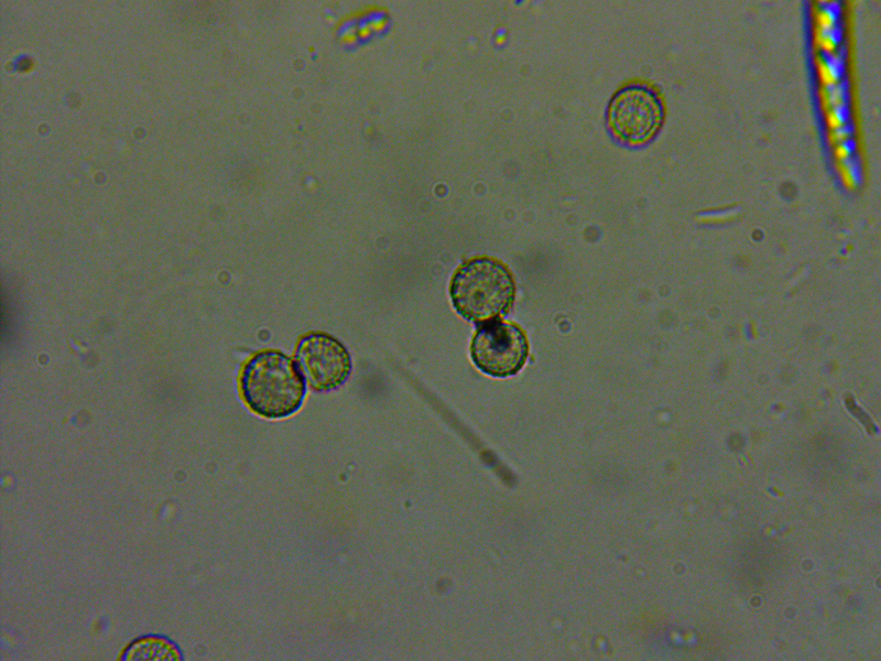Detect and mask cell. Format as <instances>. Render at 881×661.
I'll return each instance as SVG.
<instances>
[{"label":"cell","instance_id":"5","mask_svg":"<svg viewBox=\"0 0 881 661\" xmlns=\"http://www.w3.org/2000/svg\"><path fill=\"white\" fill-rule=\"evenodd\" d=\"M661 119L659 100L643 87L621 90L609 109V123L614 134L630 143L646 141L659 128Z\"/></svg>","mask_w":881,"mask_h":661},{"label":"cell","instance_id":"1","mask_svg":"<svg viewBox=\"0 0 881 661\" xmlns=\"http://www.w3.org/2000/svg\"><path fill=\"white\" fill-rule=\"evenodd\" d=\"M240 391L252 412L265 419L280 420L302 408L306 383L296 360L279 350H263L244 364Z\"/></svg>","mask_w":881,"mask_h":661},{"label":"cell","instance_id":"3","mask_svg":"<svg viewBox=\"0 0 881 661\" xmlns=\"http://www.w3.org/2000/svg\"><path fill=\"white\" fill-rule=\"evenodd\" d=\"M529 345L522 329L510 323L486 322L475 334L470 354L483 373L504 378L519 372L527 358Z\"/></svg>","mask_w":881,"mask_h":661},{"label":"cell","instance_id":"2","mask_svg":"<svg viewBox=\"0 0 881 661\" xmlns=\"http://www.w3.org/2000/svg\"><path fill=\"white\" fill-rule=\"evenodd\" d=\"M449 295L456 312L474 323L494 321L511 307L515 285L509 270L489 258L469 260L457 269Z\"/></svg>","mask_w":881,"mask_h":661},{"label":"cell","instance_id":"4","mask_svg":"<svg viewBox=\"0 0 881 661\" xmlns=\"http://www.w3.org/2000/svg\"><path fill=\"white\" fill-rule=\"evenodd\" d=\"M295 359L311 388L317 392L338 389L346 383L352 370L347 348L326 333L302 336L296 344Z\"/></svg>","mask_w":881,"mask_h":661}]
</instances>
